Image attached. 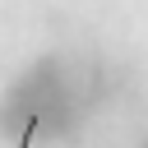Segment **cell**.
<instances>
[{
	"label": "cell",
	"mask_w": 148,
	"mask_h": 148,
	"mask_svg": "<svg viewBox=\"0 0 148 148\" xmlns=\"http://www.w3.org/2000/svg\"><path fill=\"white\" fill-rule=\"evenodd\" d=\"M32 139H37V116L23 125V139H18V148H32Z\"/></svg>",
	"instance_id": "obj_1"
}]
</instances>
